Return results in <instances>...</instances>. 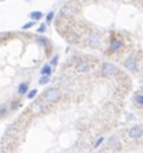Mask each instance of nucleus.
<instances>
[{
  "label": "nucleus",
  "instance_id": "5",
  "mask_svg": "<svg viewBox=\"0 0 143 153\" xmlns=\"http://www.w3.org/2000/svg\"><path fill=\"white\" fill-rule=\"evenodd\" d=\"M76 13H78V8H76L74 4H71V3H68V4H66V6H63V8H61V11H60L61 15H63V16H67V18H70V16H74Z\"/></svg>",
  "mask_w": 143,
  "mask_h": 153
},
{
  "label": "nucleus",
  "instance_id": "7",
  "mask_svg": "<svg viewBox=\"0 0 143 153\" xmlns=\"http://www.w3.org/2000/svg\"><path fill=\"white\" fill-rule=\"evenodd\" d=\"M128 135H130V138H132V140H139L143 135V128L140 127V126H133V127L130 128Z\"/></svg>",
  "mask_w": 143,
  "mask_h": 153
},
{
  "label": "nucleus",
  "instance_id": "18",
  "mask_svg": "<svg viewBox=\"0 0 143 153\" xmlns=\"http://www.w3.org/2000/svg\"><path fill=\"white\" fill-rule=\"evenodd\" d=\"M46 23H42V25H40V26H38V27H37V33H45V32H46Z\"/></svg>",
  "mask_w": 143,
  "mask_h": 153
},
{
  "label": "nucleus",
  "instance_id": "20",
  "mask_svg": "<svg viewBox=\"0 0 143 153\" xmlns=\"http://www.w3.org/2000/svg\"><path fill=\"white\" fill-rule=\"evenodd\" d=\"M33 26H34V21H32V22H27V23H25V25L22 26V29H23V30H27V29L33 27Z\"/></svg>",
  "mask_w": 143,
  "mask_h": 153
},
{
  "label": "nucleus",
  "instance_id": "1",
  "mask_svg": "<svg viewBox=\"0 0 143 153\" xmlns=\"http://www.w3.org/2000/svg\"><path fill=\"white\" fill-rule=\"evenodd\" d=\"M120 73V70L117 68V66H114L112 63H104L101 66V74L105 76H114Z\"/></svg>",
  "mask_w": 143,
  "mask_h": 153
},
{
  "label": "nucleus",
  "instance_id": "21",
  "mask_svg": "<svg viewBox=\"0 0 143 153\" xmlns=\"http://www.w3.org/2000/svg\"><path fill=\"white\" fill-rule=\"evenodd\" d=\"M104 140H105V138H104V137H100V138H98V140L95 141V143H94V148H98V146H100V145H101V143H102V142H104Z\"/></svg>",
  "mask_w": 143,
  "mask_h": 153
},
{
  "label": "nucleus",
  "instance_id": "17",
  "mask_svg": "<svg viewBox=\"0 0 143 153\" xmlns=\"http://www.w3.org/2000/svg\"><path fill=\"white\" fill-rule=\"evenodd\" d=\"M7 111H8V108H7L6 104H0V116H3V115L7 114Z\"/></svg>",
  "mask_w": 143,
  "mask_h": 153
},
{
  "label": "nucleus",
  "instance_id": "11",
  "mask_svg": "<svg viewBox=\"0 0 143 153\" xmlns=\"http://www.w3.org/2000/svg\"><path fill=\"white\" fill-rule=\"evenodd\" d=\"M29 16L33 21H40V19H42V13L41 11H32V13L29 14Z\"/></svg>",
  "mask_w": 143,
  "mask_h": 153
},
{
  "label": "nucleus",
  "instance_id": "12",
  "mask_svg": "<svg viewBox=\"0 0 143 153\" xmlns=\"http://www.w3.org/2000/svg\"><path fill=\"white\" fill-rule=\"evenodd\" d=\"M37 42L38 44L44 45V47H49V40L45 37H37Z\"/></svg>",
  "mask_w": 143,
  "mask_h": 153
},
{
  "label": "nucleus",
  "instance_id": "9",
  "mask_svg": "<svg viewBox=\"0 0 143 153\" xmlns=\"http://www.w3.org/2000/svg\"><path fill=\"white\" fill-rule=\"evenodd\" d=\"M27 93H29V82L19 83V86H18V94L23 96V94H27Z\"/></svg>",
  "mask_w": 143,
  "mask_h": 153
},
{
  "label": "nucleus",
  "instance_id": "22",
  "mask_svg": "<svg viewBox=\"0 0 143 153\" xmlns=\"http://www.w3.org/2000/svg\"><path fill=\"white\" fill-rule=\"evenodd\" d=\"M3 38H4V34H3V33H0V42L3 41Z\"/></svg>",
  "mask_w": 143,
  "mask_h": 153
},
{
  "label": "nucleus",
  "instance_id": "15",
  "mask_svg": "<svg viewBox=\"0 0 143 153\" xmlns=\"http://www.w3.org/2000/svg\"><path fill=\"white\" fill-rule=\"evenodd\" d=\"M53 18H55V13H53V11H49V13H48V15H46V25H49V23L53 21Z\"/></svg>",
  "mask_w": 143,
  "mask_h": 153
},
{
  "label": "nucleus",
  "instance_id": "8",
  "mask_svg": "<svg viewBox=\"0 0 143 153\" xmlns=\"http://www.w3.org/2000/svg\"><path fill=\"white\" fill-rule=\"evenodd\" d=\"M75 68H76L78 73L86 74V73H89V71L91 70V63H89V62H78Z\"/></svg>",
  "mask_w": 143,
  "mask_h": 153
},
{
  "label": "nucleus",
  "instance_id": "3",
  "mask_svg": "<svg viewBox=\"0 0 143 153\" xmlns=\"http://www.w3.org/2000/svg\"><path fill=\"white\" fill-rule=\"evenodd\" d=\"M86 41H87V45L91 48H98L101 45V36L95 32H90L86 37Z\"/></svg>",
  "mask_w": 143,
  "mask_h": 153
},
{
  "label": "nucleus",
  "instance_id": "14",
  "mask_svg": "<svg viewBox=\"0 0 143 153\" xmlns=\"http://www.w3.org/2000/svg\"><path fill=\"white\" fill-rule=\"evenodd\" d=\"M133 101L136 102L138 105H143V96L142 94H135V97H133Z\"/></svg>",
  "mask_w": 143,
  "mask_h": 153
},
{
  "label": "nucleus",
  "instance_id": "19",
  "mask_svg": "<svg viewBox=\"0 0 143 153\" xmlns=\"http://www.w3.org/2000/svg\"><path fill=\"white\" fill-rule=\"evenodd\" d=\"M57 62H59V55H55V56L52 57V60H51V63H49V64L53 67V66H56V64H57Z\"/></svg>",
  "mask_w": 143,
  "mask_h": 153
},
{
  "label": "nucleus",
  "instance_id": "23",
  "mask_svg": "<svg viewBox=\"0 0 143 153\" xmlns=\"http://www.w3.org/2000/svg\"><path fill=\"white\" fill-rule=\"evenodd\" d=\"M79 1H82V3H85V1H89V0H79Z\"/></svg>",
  "mask_w": 143,
  "mask_h": 153
},
{
  "label": "nucleus",
  "instance_id": "4",
  "mask_svg": "<svg viewBox=\"0 0 143 153\" xmlns=\"http://www.w3.org/2000/svg\"><path fill=\"white\" fill-rule=\"evenodd\" d=\"M124 47V41L123 40H120V38H114V40H112L111 44H109V48H108V53H114V52L120 51L121 48Z\"/></svg>",
  "mask_w": 143,
  "mask_h": 153
},
{
  "label": "nucleus",
  "instance_id": "16",
  "mask_svg": "<svg viewBox=\"0 0 143 153\" xmlns=\"http://www.w3.org/2000/svg\"><path fill=\"white\" fill-rule=\"evenodd\" d=\"M27 99H30V100H33L35 97V96H37V89H32V90H29V93L27 94Z\"/></svg>",
  "mask_w": 143,
  "mask_h": 153
},
{
  "label": "nucleus",
  "instance_id": "24",
  "mask_svg": "<svg viewBox=\"0 0 143 153\" xmlns=\"http://www.w3.org/2000/svg\"><path fill=\"white\" fill-rule=\"evenodd\" d=\"M3 153H7V152H3Z\"/></svg>",
  "mask_w": 143,
  "mask_h": 153
},
{
  "label": "nucleus",
  "instance_id": "6",
  "mask_svg": "<svg viewBox=\"0 0 143 153\" xmlns=\"http://www.w3.org/2000/svg\"><path fill=\"white\" fill-rule=\"evenodd\" d=\"M124 67L127 68L128 71H131V73H133V71L136 70L138 67V60L135 59V56L133 55H131V56H128L125 60H124Z\"/></svg>",
  "mask_w": 143,
  "mask_h": 153
},
{
  "label": "nucleus",
  "instance_id": "13",
  "mask_svg": "<svg viewBox=\"0 0 143 153\" xmlns=\"http://www.w3.org/2000/svg\"><path fill=\"white\" fill-rule=\"evenodd\" d=\"M49 79H51V76L41 75V78L38 79V83H40V85H48V83H49Z\"/></svg>",
  "mask_w": 143,
  "mask_h": 153
},
{
  "label": "nucleus",
  "instance_id": "10",
  "mask_svg": "<svg viewBox=\"0 0 143 153\" xmlns=\"http://www.w3.org/2000/svg\"><path fill=\"white\" fill-rule=\"evenodd\" d=\"M51 74H52V66L51 64H45V66L41 68V75L51 76Z\"/></svg>",
  "mask_w": 143,
  "mask_h": 153
},
{
  "label": "nucleus",
  "instance_id": "2",
  "mask_svg": "<svg viewBox=\"0 0 143 153\" xmlns=\"http://www.w3.org/2000/svg\"><path fill=\"white\" fill-rule=\"evenodd\" d=\"M59 97H60V90L57 89V88H49L44 93V100L46 102H49V104L59 100Z\"/></svg>",
  "mask_w": 143,
  "mask_h": 153
}]
</instances>
